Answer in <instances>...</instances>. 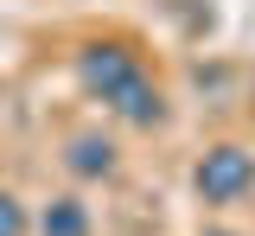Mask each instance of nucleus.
<instances>
[{
	"label": "nucleus",
	"mask_w": 255,
	"mask_h": 236,
	"mask_svg": "<svg viewBox=\"0 0 255 236\" xmlns=\"http://www.w3.org/2000/svg\"><path fill=\"white\" fill-rule=\"evenodd\" d=\"M70 172H77V179H109V172H115V147L102 134H77L70 140Z\"/></svg>",
	"instance_id": "7ed1b4c3"
},
{
	"label": "nucleus",
	"mask_w": 255,
	"mask_h": 236,
	"mask_svg": "<svg viewBox=\"0 0 255 236\" xmlns=\"http://www.w3.org/2000/svg\"><path fill=\"white\" fill-rule=\"evenodd\" d=\"M0 236H26V204L13 192H0Z\"/></svg>",
	"instance_id": "39448f33"
},
{
	"label": "nucleus",
	"mask_w": 255,
	"mask_h": 236,
	"mask_svg": "<svg viewBox=\"0 0 255 236\" xmlns=\"http://www.w3.org/2000/svg\"><path fill=\"white\" fill-rule=\"evenodd\" d=\"M77 77H83V90L90 96H102L122 121H134V128H153L159 115V90H153V77L128 58L122 45H83L77 51Z\"/></svg>",
	"instance_id": "f257e3e1"
},
{
	"label": "nucleus",
	"mask_w": 255,
	"mask_h": 236,
	"mask_svg": "<svg viewBox=\"0 0 255 236\" xmlns=\"http://www.w3.org/2000/svg\"><path fill=\"white\" fill-rule=\"evenodd\" d=\"M38 236H90V211L77 198H51L38 217Z\"/></svg>",
	"instance_id": "20e7f679"
},
{
	"label": "nucleus",
	"mask_w": 255,
	"mask_h": 236,
	"mask_svg": "<svg viewBox=\"0 0 255 236\" xmlns=\"http://www.w3.org/2000/svg\"><path fill=\"white\" fill-rule=\"evenodd\" d=\"M191 185H198L204 204H236L243 192H255V153H243V147H211L198 160V172H191Z\"/></svg>",
	"instance_id": "f03ea898"
}]
</instances>
